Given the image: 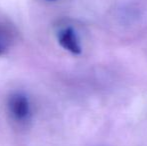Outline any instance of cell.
I'll use <instances>...</instances> for the list:
<instances>
[{
    "instance_id": "cell-1",
    "label": "cell",
    "mask_w": 147,
    "mask_h": 146,
    "mask_svg": "<svg viewBox=\"0 0 147 146\" xmlns=\"http://www.w3.org/2000/svg\"><path fill=\"white\" fill-rule=\"evenodd\" d=\"M8 109L12 118L17 122H25L30 117V102L23 93L16 92L10 96L8 99Z\"/></svg>"
},
{
    "instance_id": "cell-2",
    "label": "cell",
    "mask_w": 147,
    "mask_h": 146,
    "mask_svg": "<svg viewBox=\"0 0 147 146\" xmlns=\"http://www.w3.org/2000/svg\"><path fill=\"white\" fill-rule=\"evenodd\" d=\"M58 42L59 44L69 52L73 54H80L81 47L79 41L76 36V33L71 27H66L60 30L58 33Z\"/></svg>"
},
{
    "instance_id": "cell-3",
    "label": "cell",
    "mask_w": 147,
    "mask_h": 146,
    "mask_svg": "<svg viewBox=\"0 0 147 146\" xmlns=\"http://www.w3.org/2000/svg\"><path fill=\"white\" fill-rule=\"evenodd\" d=\"M16 33L11 25L0 21V56L6 55L13 46Z\"/></svg>"
},
{
    "instance_id": "cell-4",
    "label": "cell",
    "mask_w": 147,
    "mask_h": 146,
    "mask_svg": "<svg viewBox=\"0 0 147 146\" xmlns=\"http://www.w3.org/2000/svg\"><path fill=\"white\" fill-rule=\"evenodd\" d=\"M48 1H55V0H48Z\"/></svg>"
}]
</instances>
